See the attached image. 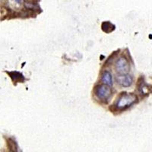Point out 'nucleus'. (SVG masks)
<instances>
[{"instance_id": "nucleus-2", "label": "nucleus", "mask_w": 152, "mask_h": 152, "mask_svg": "<svg viewBox=\"0 0 152 152\" xmlns=\"http://www.w3.org/2000/svg\"><path fill=\"white\" fill-rule=\"evenodd\" d=\"M95 95L100 100H103V101L108 100L112 95V90H111L110 86L106 84L98 85L95 88Z\"/></svg>"}, {"instance_id": "nucleus-6", "label": "nucleus", "mask_w": 152, "mask_h": 152, "mask_svg": "<svg viewBox=\"0 0 152 152\" xmlns=\"http://www.w3.org/2000/svg\"><path fill=\"white\" fill-rule=\"evenodd\" d=\"M102 81L104 84L110 86L113 85V79H112V75L110 72L108 71L104 72V74L102 75Z\"/></svg>"}, {"instance_id": "nucleus-7", "label": "nucleus", "mask_w": 152, "mask_h": 152, "mask_svg": "<svg viewBox=\"0 0 152 152\" xmlns=\"http://www.w3.org/2000/svg\"><path fill=\"white\" fill-rule=\"evenodd\" d=\"M24 0H15V2H16L17 4H21L24 2Z\"/></svg>"}, {"instance_id": "nucleus-1", "label": "nucleus", "mask_w": 152, "mask_h": 152, "mask_svg": "<svg viewBox=\"0 0 152 152\" xmlns=\"http://www.w3.org/2000/svg\"><path fill=\"white\" fill-rule=\"evenodd\" d=\"M138 97L134 94H123L118 98L116 103V108L119 110H123L137 102Z\"/></svg>"}, {"instance_id": "nucleus-4", "label": "nucleus", "mask_w": 152, "mask_h": 152, "mask_svg": "<svg viewBox=\"0 0 152 152\" xmlns=\"http://www.w3.org/2000/svg\"><path fill=\"white\" fill-rule=\"evenodd\" d=\"M116 81L119 85H120L123 87H129L132 84L133 78L130 75H119L116 78Z\"/></svg>"}, {"instance_id": "nucleus-3", "label": "nucleus", "mask_w": 152, "mask_h": 152, "mask_svg": "<svg viewBox=\"0 0 152 152\" xmlns=\"http://www.w3.org/2000/svg\"><path fill=\"white\" fill-rule=\"evenodd\" d=\"M115 69L119 75H126L129 72L130 66L128 60L125 57H120L116 62Z\"/></svg>"}, {"instance_id": "nucleus-5", "label": "nucleus", "mask_w": 152, "mask_h": 152, "mask_svg": "<svg viewBox=\"0 0 152 152\" xmlns=\"http://www.w3.org/2000/svg\"><path fill=\"white\" fill-rule=\"evenodd\" d=\"M101 29L105 33L110 34L115 30V25L113 24L111 22H110V21H104V22L102 23Z\"/></svg>"}]
</instances>
